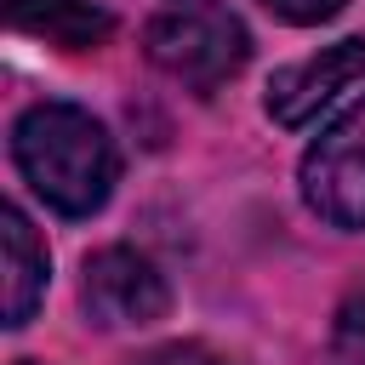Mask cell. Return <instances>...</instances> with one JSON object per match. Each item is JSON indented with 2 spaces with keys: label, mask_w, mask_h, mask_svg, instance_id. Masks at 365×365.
<instances>
[{
  "label": "cell",
  "mask_w": 365,
  "mask_h": 365,
  "mask_svg": "<svg viewBox=\"0 0 365 365\" xmlns=\"http://www.w3.org/2000/svg\"><path fill=\"white\" fill-rule=\"evenodd\" d=\"M11 160L57 217L103 211L120 177L114 137L103 131V120H91L74 103H34L11 125Z\"/></svg>",
  "instance_id": "cell-1"
},
{
  "label": "cell",
  "mask_w": 365,
  "mask_h": 365,
  "mask_svg": "<svg viewBox=\"0 0 365 365\" xmlns=\"http://www.w3.org/2000/svg\"><path fill=\"white\" fill-rule=\"evenodd\" d=\"M143 51L160 74L182 80L188 91L211 97L251 63V34L245 23L217 6V0H177L143 29Z\"/></svg>",
  "instance_id": "cell-2"
},
{
  "label": "cell",
  "mask_w": 365,
  "mask_h": 365,
  "mask_svg": "<svg viewBox=\"0 0 365 365\" xmlns=\"http://www.w3.org/2000/svg\"><path fill=\"white\" fill-rule=\"evenodd\" d=\"M302 200L331 228H365V97L302 154Z\"/></svg>",
  "instance_id": "cell-3"
},
{
  "label": "cell",
  "mask_w": 365,
  "mask_h": 365,
  "mask_svg": "<svg viewBox=\"0 0 365 365\" xmlns=\"http://www.w3.org/2000/svg\"><path fill=\"white\" fill-rule=\"evenodd\" d=\"M80 308L91 325L103 331H137V325H154L165 319L171 308V291H165V274L131 251V245H103L86 257L80 268Z\"/></svg>",
  "instance_id": "cell-4"
},
{
  "label": "cell",
  "mask_w": 365,
  "mask_h": 365,
  "mask_svg": "<svg viewBox=\"0 0 365 365\" xmlns=\"http://www.w3.org/2000/svg\"><path fill=\"white\" fill-rule=\"evenodd\" d=\"M354 80H365V40L359 34H348V40H336V46H319L314 57H302V63H291V68H279L274 80H268V91H262V108L274 114V125H308L336 91H348Z\"/></svg>",
  "instance_id": "cell-5"
},
{
  "label": "cell",
  "mask_w": 365,
  "mask_h": 365,
  "mask_svg": "<svg viewBox=\"0 0 365 365\" xmlns=\"http://www.w3.org/2000/svg\"><path fill=\"white\" fill-rule=\"evenodd\" d=\"M6 17L11 29L46 46H63V51H91L114 34V17L97 0H6Z\"/></svg>",
  "instance_id": "cell-6"
},
{
  "label": "cell",
  "mask_w": 365,
  "mask_h": 365,
  "mask_svg": "<svg viewBox=\"0 0 365 365\" xmlns=\"http://www.w3.org/2000/svg\"><path fill=\"white\" fill-rule=\"evenodd\" d=\"M0 245H6V297L0 302H6V325L17 331V325L34 319L51 262H46V245L34 240V222L17 205H0Z\"/></svg>",
  "instance_id": "cell-7"
},
{
  "label": "cell",
  "mask_w": 365,
  "mask_h": 365,
  "mask_svg": "<svg viewBox=\"0 0 365 365\" xmlns=\"http://www.w3.org/2000/svg\"><path fill=\"white\" fill-rule=\"evenodd\" d=\"M325 365H365V297H348V302L336 308Z\"/></svg>",
  "instance_id": "cell-8"
},
{
  "label": "cell",
  "mask_w": 365,
  "mask_h": 365,
  "mask_svg": "<svg viewBox=\"0 0 365 365\" xmlns=\"http://www.w3.org/2000/svg\"><path fill=\"white\" fill-rule=\"evenodd\" d=\"M131 365H240V359H228V354H217V348H205V342H165V348L137 354Z\"/></svg>",
  "instance_id": "cell-9"
},
{
  "label": "cell",
  "mask_w": 365,
  "mask_h": 365,
  "mask_svg": "<svg viewBox=\"0 0 365 365\" xmlns=\"http://www.w3.org/2000/svg\"><path fill=\"white\" fill-rule=\"evenodd\" d=\"M279 23H297V29H314V23H331L348 0H262Z\"/></svg>",
  "instance_id": "cell-10"
},
{
  "label": "cell",
  "mask_w": 365,
  "mask_h": 365,
  "mask_svg": "<svg viewBox=\"0 0 365 365\" xmlns=\"http://www.w3.org/2000/svg\"><path fill=\"white\" fill-rule=\"evenodd\" d=\"M23 365H34V359H23Z\"/></svg>",
  "instance_id": "cell-11"
}]
</instances>
